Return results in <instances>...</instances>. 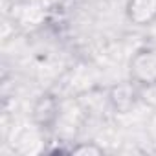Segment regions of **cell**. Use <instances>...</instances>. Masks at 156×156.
<instances>
[{"label":"cell","instance_id":"cell-1","mask_svg":"<svg viewBox=\"0 0 156 156\" xmlns=\"http://www.w3.org/2000/svg\"><path fill=\"white\" fill-rule=\"evenodd\" d=\"M127 13L136 24H147L156 19V0H129Z\"/></svg>","mask_w":156,"mask_h":156},{"label":"cell","instance_id":"cell-2","mask_svg":"<svg viewBox=\"0 0 156 156\" xmlns=\"http://www.w3.org/2000/svg\"><path fill=\"white\" fill-rule=\"evenodd\" d=\"M83 151H85V152H96V154L101 152L98 147H79V149H75V152H83Z\"/></svg>","mask_w":156,"mask_h":156}]
</instances>
